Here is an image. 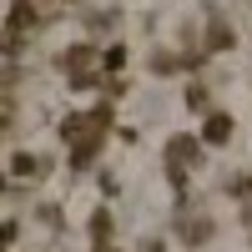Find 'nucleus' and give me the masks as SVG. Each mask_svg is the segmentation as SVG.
<instances>
[{
  "instance_id": "6e6552de",
  "label": "nucleus",
  "mask_w": 252,
  "mask_h": 252,
  "mask_svg": "<svg viewBox=\"0 0 252 252\" xmlns=\"http://www.w3.org/2000/svg\"><path fill=\"white\" fill-rule=\"evenodd\" d=\"M187 101H192V106L202 111V106H207V86H187Z\"/></svg>"
},
{
  "instance_id": "0eeeda50",
  "label": "nucleus",
  "mask_w": 252,
  "mask_h": 252,
  "mask_svg": "<svg viewBox=\"0 0 252 252\" xmlns=\"http://www.w3.org/2000/svg\"><path fill=\"white\" fill-rule=\"evenodd\" d=\"M91 232H96L101 242H106V232H111V217H106V212H96V222H91Z\"/></svg>"
},
{
  "instance_id": "7ed1b4c3",
  "label": "nucleus",
  "mask_w": 252,
  "mask_h": 252,
  "mask_svg": "<svg viewBox=\"0 0 252 252\" xmlns=\"http://www.w3.org/2000/svg\"><path fill=\"white\" fill-rule=\"evenodd\" d=\"M10 172H15L20 182H31V177H46V161H40V157H26V152H20V157L10 161Z\"/></svg>"
},
{
  "instance_id": "f03ea898",
  "label": "nucleus",
  "mask_w": 252,
  "mask_h": 252,
  "mask_svg": "<svg viewBox=\"0 0 252 252\" xmlns=\"http://www.w3.org/2000/svg\"><path fill=\"white\" fill-rule=\"evenodd\" d=\"M227 136H232V116L212 111V116H207V126H202V141H207V146H222Z\"/></svg>"
},
{
  "instance_id": "1a4fd4ad",
  "label": "nucleus",
  "mask_w": 252,
  "mask_h": 252,
  "mask_svg": "<svg viewBox=\"0 0 252 252\" xmlns=\"http://www.w3.org/2000/svg\"><path fill=\"white\" fill-rule=\"evenodd\" d=\"M242 222H252V207H247V212H242Z\"/></svg>"
},
{
  "instance_id": "20e7f679",
  "label": "nucleus",
  "mask_w": 252,
  "mask_h": 252,
  "mask_svg": "<svg viewBox=\"0 0 252 252\" xmlns=\"http://www.w3.org/2000/svg\"><path fill=\"white\" fill-rule=\"evenodd\" d=\"M207 237H212V222H207V217L202 222H187V242H192V247H202Z\"/></svg>"
},
{
  "instance_id": "39448f33",
  "label": "nucleus",
  "mask_w": 252,
  "mask_h": 252,
  "mask_svg": "<svg viewBox=\"0 0 252 252\" xmlns=\"http://www.w3.org/2000/svg\"><path fill=\"white\" fill-rule=\"evenodd\" d=\"M207 46H212V51H227V46H232V31H227L222 20H217V26H212V40H207Z\"/></svg>"
},
{
  "instance_id": "f257e3e1",
  "label": "nucleus",
  "mask_w": 252,
  "mask_h": 252,
  "mask_svg": "<svg viewBox=\"0 0 252 252\" xmlns=\"http://www.w3.org/2000/svg\"><path fill=\"white\" fill-rule=\"evenodd\" d=\"M192 157H202V136H172L166 141V161L172 166H187Z\"/></svg>"
},
{
  "instance_id": "423d86ee",
  "label": "nucleus",
  "mask_w": 252,
  "mask_h": 252,
  "mask_svg": "<svg viewBox=\"0 0 252 252\" xmlns=\"http://www.w3.org/2000/svg\"><path fill=\"white\" fill-rule=\"evenodd\" d=\"M106 66H111V71L126 66V46H111V51H106Z\"/></svg>"
}]
</instances>
